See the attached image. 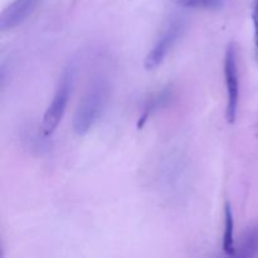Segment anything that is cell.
Returning a JSON list of instances; mask_svg holds the SVG:
<instances>
[{
  "label": "cell",
  "mask_w": 258,
  "mask_h": 258,
  "mask_svg": "<svg viewBox=\"0 0 258 258\" xmlns=\"http://www.w3.org/2000/svg\"><path fill=\"white\" fill-rule=\"evenodd\" d=\"M110 83L105 78H97L91 83L73 116V130L77 135H86L100 120L110 100Z\"/></svg>",
  "instance_id": "obj_1"
},
{
  "label": "cell",
  "mask_w": 258,
  "mask_h": 258,
  "mask_svg": "<svg viewBox=\"0 0 258 258\" xmlns=\"http://www.w3.org/2000/svg\"><path fill=\"white\" fill-rule=\"evenodd\" d=\"M72 83H73V72L67 70L60 77L58 87L55 90L54 96H53L52 102L49 103L48 108L45 110L44 116H43L42 122V133L44 138H49L53 135L57 126L59 125L60 120L67 108L68 100H70L71 92H72Z\"/></svg>",
  "instance_id": "obj_2"
},
{
  "label": "cell",
  "mask_w": 258,
  "mask_h": 258,
  "mask_svg": "<svg viewBox=\"0 0 258 258\" xmlns=\"http://www.w3.org/2000/svg\"><path fill=\"white\" fill-rule=\"evenodd\" d=\"M224 80L227 90L226 117L228 123H234L238 113L239 101V73H238V53L237 45L231 43L224 55Z\"/></svg>",
  "instance_id": "obj_3"
},
{
  "label": "cell",
  "mask_w": 258,
  "mask_h": 258,
  "mask_svg": "<svg viewBox=\"0 0 258 258\" xmlns=\"http://www.w3.org/2000/svg\"><path fill=\"white\" fill-rule=\"evenodd\" d=\"M184 30V22L180 19H173L170 20L166 28L164 29V32L161 33V35L159 37V39L156 40V43L154 44L153 49L148 53L145 58V68L146 70H155L156 67L161 64L164 62V59L166 58V55L169 54L171 49H173L174 45L176 44V42L179 40V38L181 37Z\"/></svg>",
  "instance_id": "obj_4"
},
{
  "label": "cell",
  "mask_w": 258,
  "mask_h": 258,
  "mask_svg": "<svg viewBox=\"0 0 258 258\" xmlns=\"http://www.w3.org/2000/svg\"><path fill=\"white\" fill-rule=\"evenodd\" d=\"M40 0H14L10 3L0 17V30L7 32L22 24L34 12Z\"/></svg>",
  "instance_id": "obj_5"
},
{
  "label": "cell",
  "mask_w": 258,
  "mask_h": 258,
  "mask_svg": "<svg viewBox=\"0 0 258 258\" xmlns=\"http://www.w3.org/2000/svg\"><path fill=\"white\" fill-rule=\"evenodd\" d=\"M237 254L242 257H254L258 254V223L252 224L244 231Z\"/></svg>",
  "instance_id": "obj_6"
},
{
  "label": "cell",
  "mask_w": 258,
  "mask_h": 258,
  "mask_svg": "<svg viewBox=\"0 0 258 258\" xmlns=\"http://www.w3.org/2000/svg\"><path fill=\"white\" fill-rule=\"evenodd\" d=\"M223 251L228 256L237 254L236 242H234V218L233 212L228 203L224 208V233H223Z\"/></svg>",
  "instance_id": "obj_7"
},
{
  "label": "cell",
  "mask_w": 258,
  "mask_h": 258,
  "mask_svg": "<svg viewBox=\"0 0 258 258\" xmlns=\"http://www.w3.org/2000/svg\"><path fill=\"white\" fill-rule=\"evenodd\" d=\"M170 98H171V92L169 88H164V90L160 91L158 95H155L154 97H151L150 100L148 101V103L145 105L143 116H141L140 120H139V123H138L139 128L143 127L144 123H145V121L148 120V117L151 115V113H154L156 110H159V108H161V107H164V106L168 105L169 101H170Z\"/></svg>",
  "instance_id": "obj_8"
},
{
  "label": "cell",
  "mask_w": 258,
  "mask_h": 258,
  "mask_svg": "<svg viewBox=\"0 0 258 258\" xmlns=\"http://www.w3.org/2000/svg\"><path fill=\"white\" fill-rule=\"evenodd\" d=\"M171 2L185 9L217 10L224 5V0H171Z\"/></svg>",
  "instance_id": "obj_9"
},
{
  "label": "cell",
  "mask_w": 258,
  "mask_h": 258,
  "mask_svg": "<svg viewBox=\"0 0 258 258\" xmlns=\"http://www.w3.org/2000/svg\"><path fill=\"white\" fill-rule=\"evenodd\" d=\"M254 18H256L258 22V0H256V7H254Z\"/></svg>",
  "instance_id": "obj_10"
}]
</instances>
